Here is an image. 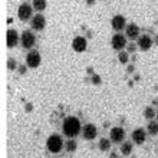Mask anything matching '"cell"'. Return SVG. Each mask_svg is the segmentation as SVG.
Segmentation results:
<instances>
[{
    "label": "cell",
    "mask_w": 158,
    "mask_h": 158,
    "mask_svg": "<svg viewBox=\"0 0 158 158\" xmlns=\"http://www.w3.org/2000/svg\"><path fill=\"white\" fill-rule=\"evenodd\" d=\"M62 131L68 138H76L82 132V125L81 121L76 117H68L62 124Z\"/></svg>",
    "instance_id": "1"
},
{
    "label": "cell",
    "mask_w": 158,
    "mask_h": 158,
    "mask_svg": "<svg viewBox=\"0 0 158 158\" xmlns=\"http://www.w3.org/2000/svg\"><path fill=\"white\" fill-rule=\"evenodd\" d=\"M46 147H48V150H49L52 154H58V152L62 151V148L65 147V144H63V139H62L60 135L53 134V135H50V137L48 138Z\"/></svg>",
    "instance_id": "2"
},
{
    "label": "cell",
    "mask_w": 158,
    "mask_h": 158,
    "mask_svg": "<svg viewBox=\"0 0 158 158\" xmlns=\"http://www.w3.org/2000/svg\"><path fill=\"white\" fill-rule=\"evenodd\" d=\"M33 6H30L27 3H22L17 9V17L20 19L22 22H27V20H32V17L35 16L33 15Z\"/></svg>",
    "instance_id": "3"
},
{
    "label": "cell",
    "mask_w": 158,
    "mask_h": 158,
    "mask_svg": "<svg viewBox=\"0 0 158 158\" xmlns=\"http://www.w3.org/2000/svg\"><path fill=\"white\" fill-rule=\"evenodd\" d=\"M20 43L25 49H32L35 46V43H36V35L32 30H25L20 35Z\"/></svg>",
    "instance_id": "4"
},
{
    "label": "cell",
    "mask_w": 158,
    "mask_h": 158,
    "mask_svg": "<svg viewBox=\"0 0 158 158\" xmlns=\"http://www.w3.org/2000/svg\"><path fill=\"white\" fill-rule=\"evenodd\" d=\"M127 36H125V35H122L121 33V32H117V33L114 35L112 36V39H111V45H112V48L115 50H118V52H119V50H124L125 48H127V43H128V42H127Z\"/></svg>",
    "instance_id": "5"
},
{
    "label": "cell",
    "mask_w": 158,
    "mask_h": 158,
    "mask_svg": "<svg viewBox=\"0 0 158 158\" xmlns=\"http://www.w3.org/2000/svg\"><path fill=\"white\" fill-rule=\"evenodd\" d=\"M42 62V56L38 50H30L29 53L26 55V66L29 68H38Z\"/></svg>",
    "instance_id": "6"
},
{
    "label": "cell",
    "mask_w": 158,
    "mask_h": 158,
    "mask_svg": "<svg viewBox=\"0 0 158 158\" xmlns=\"http://www.w3.org/2000/svg\"><path fill=\"white\" fill-rule=\"evenodd\" d=\"M30 26H32V29L36 30V32L43 30V29H45V26H46L45 16H43L42 13H36V15L32 17V20H30Z\"/></svg>",
    "instance_id": "7"
},
{
    "label": "cell",
    "mask_w": 158,
    "mask_h": 158,
    "mask_svg": "<svg viewBox=\"0 0 158 158\" xmlns=\"http://www.w3.org/2000/svg\"><path fill=\"white\" fill-rule=\"evenodd\" d=\"M109 139L114 142V144H122L125 139V131L124 128H121V127H114L111 129V132H109Z\"/></svg>",
    "instance_id": "8"
},
{
    "label": "cell",
    "mask_w": 158,
    "mask_h": 158,
    "mask_svg": "<svg viewBox=\"0 0 158 158\" xmlns=\"http://www.w3.org/2000/svg\"><path fill=\"white\" fill-rule=\"evenodd\" d=\"M125 36H127L129 40H138V38L141 36V29H139V26L135 25V23L127 25V27H125Z\"/></svg>",
    "instance_id": "9"
},
{
    "label": "cell",
    "mask_w": 158,
    "mask_h": 158,
    "mask_svg": "<svg viewBox=\"0 0 158 158\" xmlns=\"http://www.w3.org/2000/svg\"><path fill=\"white\" fill-rule=\"evenodd\" d=\"M19 42H20V36H19V33H17L15 29H9L7 33H6V43H7L9 49L16 48Z\"/></svg>",
    "instance_id": "10"
},
{
    "label": "cell",
    "mask_w": 158,
    "mask_h": 158,
    "mask_svg": "<svg viewBox=\"0 0 158 158\" xmlns=\"http://www.w3.org/2000/svg\"><path fill=\"white\" fill-rule=\"evenodd\" d=\"M152 43H154V40H152V38H151V36H148V35H141V36L138 38V40H137L138 49L142 50V52L150 50L151 46H152Z\"/></svg>",
    "instance_id": "11"
},
{
    "label": "cell",
    "mask_w": 158,
    "mask_h": 158,
    "mask_svg": "<svg viewBox=\"0 0 158 158\" xmlns=\"http://www.w3.org/2000/svg\"><path fill=\"white\" fill-rule=\"evenodd\" d=\"M96 135H98V129L94 124H86L85 127H82V137L88 141H92L95 139Z\"/></svg>",
    "instance_id": "12"
},
{
    "label": "cell",
    "mask_w": 158,
    "mask_h": 158,
    "mask_svg": "<svg viewBox=\"0 0 158 158\" xmlns=\"http://www.w3.org/2000/svg\"><path fill=\"white\" fill-rule=\"evenodd\" d=\"M111 26L115 32H122V30L127 27V20L122 15H115L111 20Z\"/></svg>",
    "instance_id": "13"
},
{
    "label": "cell",
    "mask_w": 158,
    "mask_h": 158,
    "mask_svg": "<svg viewBox=\"0 0 158 158\" xmlns=\"http://www.w3.org/2000/svg\"><path fill=\"white\" fill-rule=\"evenodd\" d=\"M131 138H132V142L134 144H137V145H142L147 139V132L145 129L142 128H135L131 134Z\"/></svg>",
    "instance_id": "14"
},
{
    "label": "cell",
    "mask_w": 158,
    "mask_h": 158,
    "mask_svg": "<svg viewBox=\"0 0 158 158\" xmlns=\"http://www.w3.org/2000/svg\"><path fill=\"white\" fill-rule=\"evenodd\" d=\"M86 46H88V42L86 39L83 38V36H76L73 40H72V48L75 52H85L86 50Z\"/></svg>",
    "instance_id": "15"
},
{
    "label": "cell",
    "mask_w": 158,
    "mask_h": 158,
    "mask_svg": "<svg viewBox=\"0 0 158 158\" xmlns=\"http://www.w3.org/2000/svg\"><path fill=\"white\" fill-rule=\"evenodd\" d=\"M134 150V142L132 141H124L122 144H121V154L124 155V157H128V155H131V152H132Z\"/></svg>",
    "instance_id": "16"
},
{
    "label": "cell",
    "mask_w": 158,
    "mask_h": 158,
    "mask_svg": "<svg viewBox=\"0 0 158 158\" xmlns=\"http://www.w3.org/2000/svg\"><path fill=\"white\" fill-rule=\"evenodd\" d=\"M111 139H108V138H101L99 142H98V147H99V150L102 151V152H108L109 150H111Z\"/></svg>",
    "instance_id": "17"
},
{
    "label": "cell",
    "mask_w": 158,
    "mask_h": 158,
    "mask_svg": "<svg viewBox=\"0 0 158 158\" xmlns=\"http://www.w3.org/2000/svg\"><path fill=\"white\" fill-rule=\"evenodd\" d=\"M32 6H33V9L36 10L38 13L43 12L46 9V6H48V2L46 0H33L32 2Z\"/></svg>",
    "instance_id": "18"
},
{
    "label": "cell",
    "mask_w": 158,
    "mask_h": 158,
    "mask_svg": "<svg viewBox=\"0 0 158 158\" xmlns=\"http://www.w3.org/2000/svg\"><path fill=\"white\" fill-rule=\"evenodd\" d=\"M147 132L150 135H158V121H150L147 125Z\"/></svg>",
    "instance_id": "19"
},
{
    "label": "cell",
    "mask_w": 158,
    "mask_h": 158,
    "mask_svg": "<svg viewBox=\"0 0 158 158\" xmlns=\"http://www.w3.org/2000/svg\"><path fill=\"white\" fill-rule=\"evenodd\" d=\"M155 117H157V112L154 111L152 106H147V108L144 109V118H145V119L152 121V119H155Z\"/></svg>",
    "instance_id": "20"
},
{
    "label": "cell",
    "mask_w": 158,
    "mask_h": 158,
    "mask_svg": "<svg viewBox=\"0 0 158 158\" xmlns=\"http://www.w3.org/2000/svg\"><path fill=\"white\" fill-rule=\"evenodd\" d=\"M76 148H78V144H76V141L73 138H71V139L65 144V150H66L68 152H73V151H76Z\"/></svg>",
    "instance_id": "21"
},
{
    "label": "cell",
    "mask_w": 158,
    "mask_h": 158,
    "mask_svg": "<svg viewBox=\"0 0 158 158\" xmlns=\"http://www.w3.org/2000/svg\"><path fill=\"white\" fill-rule=\"evenodd\" d=\"M128 59H129V53L128 52H125V50H119L118 52V60L119 63H128Z\"/></svg>",
    "instance_id": "22"
},
{
    "label": "cell",
    "mask_w": 158,
    "mask_h": 158,
    "mask_svg": "<svg viewBox=\"0 0 158 158\" xmlns=\"http://www.w3.org/2000/svg\"><path fill=\"white\" fill-rule=\"evenodd\" d=\"M7 68H9V71H16V60L15 59H9V62H7Z\"/></svg>",
    "instance_id": "23"
},
{
    "label": "cell",
    "mask_w": 158,
    "mask_h": 158,
    "mask_svg": "<svg viewBox=\"0 0 158 158\" xmlns=\"http://www.w3.org/2000/svg\"><path fill=\"white\" fill-rule=\"evenodd\" d=\"M137 48H138V46H135L134 43H129L128 48H127V52H128V53H132V52H135V49H137Z\"/></svg>",
    "instance_id": "24"
},
{
    "label": "cell",
    "mask_w": 158,
    "mask_h": 158,
    "mask_svg": "<svg viewBox=\"0 0 158 158\" xmlns=\"http://www.w3.org/2000/svg\"><path fill=\"white\" fill-rule=\"evenodd\" d=\"M25 72H26V68L22 66V68H20V73H25Z\"/></svg>",
    "instance_id": "25"
},
{
    "label": "cell",
    "mask_w": 158,
    "mask_h": 158,
    "mask_svg": "<svg viewBox=\"0 0 158 158\" xmlns=\"http://www.w3.org/2000/svg\"><path fill=\"white\" fill-rule=\"evenodd\" d=\"M155 43H157V45H158V35H157V36H155Z\"/></svg>",
    "instance_id": "26"
},
{
    "label": "cell",
    "mask_w": 158,
    "mask_h": 158,
    "mask_svg": "<svg viewBox=\"0 0 158 158\" xmlns=\"http://www.w3.org/2000/svg\"><path fill=\"white\" fill-rule=\"evenodd\" d=\"M88 3H89V4H92V3H94V0H88Z\"/></svg>",
    "instance_id": "27"
},
{
    "label": "cell",
    "mask_w": 158,
    "mask_h": 158,
    "mask_svg": "<svg viewBox=\"0 0 158 158\" xmlns=\"http://www.w3.org/2000/svg\"><path fill=\"white\" fill-rule=\"evenodd\" d=\"M155 119H157V121H158V112H157V117H155Z\"/></svg>",
    "instance_id": "28"
}]
</instances>
